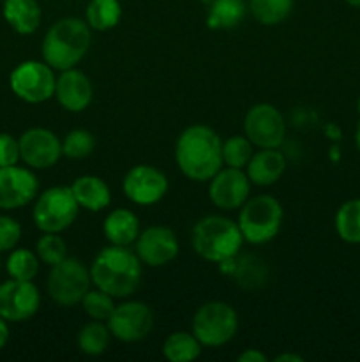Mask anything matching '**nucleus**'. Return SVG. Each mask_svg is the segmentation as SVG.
<instances>
[{"label": "nucleus", "mask_w": 360, "mask_h": 362, "mask_svg": "<svg viewBox=\"0 0 360 362\" xmlns=\"http://www.w3.org/2000/svg\"><path fill=\"white\" fill-rule=\"evenodd\" d=\"M102 232L113 246H129L140 235V221L129 209H115L106 216Z\"/></svg>", "instance_id": "21"}, {"label": "nucleus", "mask_w": 360, "mask_h": 362, "mask_svg": "<svg viewBox=\"0 0 360 362\" xmlns=\"http://www.w3.org/2000/svg\"><path fill=\"white\" fill-rule=\"evenodd\" d=\"M81 306H83L85 313L92 318V320L108 322L112 313L115 311V303L109 293L102 292V290H88L85 297L81 299Z\"/></svg>", "instance_id": "32"}, {"label": "nucleus", "mask_w": 360, "mask_h": 362, "mask_svg": "<svg viewBox=\"0 0 360 362\" xmlns=\"http://www.w3.org/2000/svg\"><path fill=\"white\" fill-rule=\"evenodd\" d=\"M346 4H349V6L353 7H360V0H344Z\"/></svg>", "instance_id": "41"}, {"label": "nucleus", "mask_w": 360, "mask_h": 362, "mask_svg": "<svg viewBox=\"0 0 360 362\" xmlns=\"http://www.w3.org/2000/svg\"><path fill=\"white\" fill-rule=\"evenodd\" d=\"M20 159L34 170H48L62 156V141L53 131L30 127L20 136Z\"/></svg>", "instance_id": "13"}, {"label": "nucleus", "mask_w": 360, "mask_h": 362, "mask_svg": "<svg viewBox=\"0 0 360 362\" xmlns=\"http://www.w3.org/2000/svg\"><path fill=\"white\" fill-rule=\"evenodd\" d=\"M39 191L34 172L23 166H0V209L16 211L30 204Z\"/></svg>", "instance_id": "14"}, {"label": "nucleus", "mask_w": 360, "mask_h": 362, "mask_svg": "<svg viewBox=\"0 0 360 362\" xmlns=\"http://www.w3.org/2000/svg\"><path fill=\"white\" fill-rule=\"evenodd\" d=\"M95 288L115 297H129L141 281V260L127 246L102 247L90 265Z\"/></svg>", "instance_id": "2"}, {"label": "nucleus", "mask_w": 360, "mask_h": 362, "mask_svg": "<svg viewBox=\"0 0 360 362\" xmlns=\"http://www.w3.org/2000/svg\"><path fill=\"white\" fill-rule=\"evenodd\" d=\"M247 177L256 186H272L282 177L286 170V159L277 148H261L254 152L247 163Z\"/></svg>", "instance_id": "19"}, {"label": "nucleus", "mask_w": 360, "mask_h": 362, "mask_svg": "<svg viewBox=\"0 0 360 362\" xmlns=\"http://www.w3.org/2000/svg\"><path fill=\"white\" fill-rule=\"evenodd\" d=\"M244 237L235 221L222 216H205L193 228V247L203 260L224 264L239 255Z\"/></svg>", "instance_id": "4"}, {"label": "nucleus", "mask_w": 360, "mask_h": 362, "mask_svg": "<svg viewBox=\"0 0 360 362\" xmlns=\"http://www.w3.org/2000/svg\"><path fill=\"white\" fill-rule=\"evenodd\" d=\"M275 362H302L304 359L300 356H295V354H282V356H277L274 359Z\"/></svg>", "instance_id": "39"}, {"label": "nucleus", "mask_w": 360, "mask_h": 362, "mask_svg": "<svg viewBox=\"0 0 360 362\" xmlns=\"http://www.w3.org/2000/svg\"><path fill=\"white\" fill-rule=\"evenodd\" d=\"M233 274L240 283V286L247 290H254L261 286L267 279V269L263 262L258 260L256 257H244L233 265Z\"/></svg>", "instance_id": "30"}, {"label": "nucleus", "mask_w": 360, "mask_h": 362, "mask_svg": "<svg viewBox=\"0 0 360 362\" xmlns=\"http://www.w3.org/2000/svg\"><path fill=\"white\" fill-rule=\"evenodd\" d=\"M136 255L141 264L162 267L179 255V240L168 226H150L140 232L136 239Z\"/></svg>", "instance_id": "17"}, {"label": "nucleus", "mask_w": 360, "mask_h": 362, "mask_svg": "<svg viewBox=\"0 0 360 362\" xmlns=\"http://www.w3.org/2000/svg\"><path fill=\"white\" fill-rule=\"evenodd\" d=\"M95 147V138L87 129H73L66 134L62 141V154L71 159H83L92 154Z\"/></svg>", "instance_id": "34"}, {"label": "nucleus", "mask_w": 360, "mask_h": 362, "mask_svg": "<svg viewBox=\"0 0 360 362\" xmlns=\"http://www.w3.org/2000/svg\"><path fill=\"white\" fill-rule=\"evenodd\" d=\"M355 141H356V147H359V151H360V124H359V127H356V133H355Z\"/></svg>", "instance_id": "40"}, {"label": "nucleus", "mask_w": 360, "mask_h": 362, "mask_svg": "<svg viewBox=\"0 0 360 362\" xmlns=\"http://www.w3.org/2000/svg\"><path fill=\"white\" fill-rule=\"evenodd\" d=\"M35 255L42 264L53 267L67 258V246L59 233H44L35 244Z\"/></svg>", "instance_id": "33"}, {"label": "nucleus", "mask_w": 360, "mask_h": 362, "mask_svg": "<svg viewBox=\"0 0 360 362\" xmlns=\"http://www.w3.org/2000/svg\"><path fill=\"white\" fill-rule=\"evenodd\" d=\"M109 338H112V332L108 325L102 324L101 320H92L78 332V349L87 356H101L108 350Z\"/></svg>", "instance_id": "26"}, {"label": "nucleus", "mask_w": 360, "mask_h": 362, "mask_svg": "<svg viewBox=\"0 0 360 362\" xmlns=\"http://www.w3.org/2000/svg\"><path fill=\"white\" fill-rule=\"evenodd\" d=\"M175 161L187 179L207 182L222 168L221 138L203 124L189 126L176 140Z\"/></svg>", "instance_id": "1"}, {"label": "nucleus", "mask_w": 360, "mask_h": 362, "mask_svg": "<svg viewBox=\"0 0 360 362\" xmlns=\"http://www.w3.org/2000/svg\"><path fill=\"white\" fill-rule=\"evenodd\" d=\"M162 354L169 362H189L200 357L201 343L191 332H173L166 338Z\"/></svg>", "instance_id": "24"}, {"label": "nucleus", "mask_w": 360, "mask_h": 362, "mask_svg": "<svg viewBox=\"0 0 360 362\" xmlns=\"http://www.w3.org/2000/svg\"><path fill=\"white\" fill-rule=\"evenodd\" d=\"M74 198H76L78 205L85 211L99 212L106 209L112 202V193L109 187L101 177L95 175H81L71 186Z\"/></svg>", "instance_id": "22"}, {"label": "nucleus", "mask_w": 360, "mask_h": 362, "mask_svg": "<svg viewBox=\"0 0 360 362\" xmlns=\"http://www.w3.org/2000/svg\"><path fill=\"white\" fill-rule=\"evenodd\" d=\"M90 48V27L80 18H60L42 39V59L52 69L66 71L76 66Z\"/></svg>", "instance_id": "3"}, {"label": "nucleus", "mask_w": 360, "mask_h": 362, "mask_svg": "<svg viewBox=\"0 0 360 362\" xmlns=\"http://www.w3.org/2000/svg\"><path fill=\"white\" fill-rule=\"evenodd\" d=\"M236 361L239 362H267L268 357L265 356L263 352H260L258 349H247V350H244L239 357H236Z\"/></svg>", "instance_id": "37"}, {"label": "nucleus", "mask_w": 360, "mask_h": 362, "mask_svg": "<svg viewBox=\"0 0 360 362\" xmlns=\"http://www.w3.org/2000/svg\"><path fill=\"white\" fill-rule=\"evenodd\" d=\"M244 131L254 147L279 148L284 141L286 124L274 105L260 103L249 108L244 119Z\"/></svg>", "instance_id": "10"}, {"label": "nucleus", "mask_w": 360, "mask_h": 362, "mask_svg": "<svg viewBox=\"0 0 360 362\" xmlns=\"http://www.w3.org/2000/svg\"><path fill=\"white\" fill-rule=\"evenodd\" d=\"M78 205L73 189L55 186L42 191L34 204L32 219L42 233H60L69 228L78 218Z\"/></svg>", "instance_id": "6"}, {"label": "nucleus", "mask_w": 360, "mask_h": 362, "mask_svg": "<svg viewBox=\"0 0 360 362\" xmlns=\"http://www.w3.org/2000/svg\"><path fill=\"white\" fill-rule=\"evenodd\" d=\"M90 269L78 258H64L60 264L53 265L48 274V296L53 303L62 308L76 306L81 303L85 293L90 290Z\"/></svg>", "instance_id": "8"}, {"label": "nucleus", "mask_w": 360, "mask_h": 362, "mask_svg": "<svg viewBox=\"0 0 360 362\" xmlns=\"http://www.w3.org/2000/svg\"><path fill=\"white\" fill-rule=\"evenodd\" d=\"M21 239V226L9 216H0V253L14 250Z\"/></svg>", "instance_id": "35"}, {"label": "nucleus", "mask_w": 360, "mask_h": 362, "mask_svg": "<svg viewBox=\"0 0 360 362\" xmlns=\"http://www.w3.org/2000/svg\"><path fill=\"white\" fill-rule=\"evenodd\" d=\"M251 180L242 168L226 166L210 179L208 198L221 211H236L249 198Z\"/></svg>", "instance_id": "15"}, {"label": "nucleus", "mask_w": 360, "mask_h": 362, "mask_svg": "<svg viewBox=\"0 0 360 362\" xmlns=\"http://www.w3.org/2000/svg\"><path fill=\"white\" fill-rule=\"evenodd\" d=\"M236 225H239L246 243L256 244V246L268 243L281 230V204L270 194H258V197L247 198L246 204L240 207Z\"/></svg>", "instance_id": "5"}, {"label": "nucleus", "mask_w": 360, "mask_h": 362, "mask_svg": "<svg viewBox=\"0 0 360 362\" xmlns=\"http://www.w3.org/2000/svg\"><path fill=\"white\" fill-rule=\"evenodd\" d=\"M20 161V141L9 133H0V166L18 165Z\"/></svg>", "instance_id": "36"}, {"label": "nucleus", "mask_w": 360, "mask_h": 362, "mask_svg": "<svg viewBox=\"0 0 360 362\" xmlns=\"http://www.w3.org/2000/svg\"><path fill=\"white\" fill-rule=\"evenodd\" d=\"M254 145L247 136H232L222 144V163L232 168H246L253 158Z\"/></svg>", "instance_id": "31"}, {"label": "nucleus", "mask_w": 360, "mask_h": 362, "mask_svg": "<svg viewBox=\"0 0 360 362\" xmlns=\"http://www.w3.org/2000/svg\"><path fill=\"white\" fill-rule=\"evenodd\" d=\"M124 193L133 204H157L168 193V179L161 170L150 165H136L124 177Z\"/></svg>", "instance_id": "16"}, {"label": "nucleus", "mask_w": 360, "mask_h": 362, "mask_svg": "<svg viewBox=\"0 0 360 362\" xmlns=\"http://www.w3.org/2000/svg\"><path fill=\"white\" fill-rule=\"evenodd\" d=\"M55 95L62 108L78 113L83 112L92 103L94 88L87 74L71 67V69L62 71V74L56 78Z\"/></svg>", "instance_id": "18"}, {"label": "nucleus", "mask_w": 360, "mask_h": 362, "mask_svg": "<svg viewBox=\"0 0 360 362\" xmlns=\"http://www.w3.org/2000/svg\"><path fill=\"white\" fill-rule=\"evenodd\" d=\"M154 327V315L145 303L131 300L115 306L108 318V329L113 338L124 343H136L147 338Z\"/></svg>", "instance_id": "11"}, {"label": "nucleus", "mask_w": 360, "mask_h": 362, "mask_svg": "<svg viewBox=\"0 0 360 362\" xmlns=\"http://www.w3.org/2000/svg\"><path fill=\"white\" fill-rule=\"evenodd\" d=\"M239 331V315L229 304L221 300H210L198 308L193 318V334L196 336L201 346L226 345L235 338Z\"/></svg>", "instance_id": "7"}, {"label": "nucleus", "mask_w": 360, "mask_h": 362, "mask_svg": "<svg viewBox=\"0 0 360 362\" xmlns=\"http://www.w3.org/2000/svg\"><path fill=\"white\" fill-rule=\"evenodd\" d=\"M39 257L32 253L30 250L18 247L11 250V255L7 257L6 271L9 278L20 279V281H32L39 272Z\"/></svg>", "instance_id": "29"}, {"label": "nucleus", "mask_w": 360, "mask_h": 362, "mask_svg": "<svg viewBox=\"0 0 360 362\" xmlns=\"http://www.w3.org/2000/svg\"><path fill=\"white\" fill-rule=\"evenodd\" d=\"M246 2L244 0H214L207 16V25L210 28H235L242 23L246 16Z\"/></svg>", "instance_id": "23"}, {"label": "nucleus", "mask_w": 360, "mask_h": 362, "mask_svg": "<svg viewBox=\"0 0 360 362\" xmlns=\"http://www.w3.org/2000/svg\"><path fill=\"white\" fill-rule=\"evenodd\" d=\"M249 9L261 25H279L289 16L293 0H249Z\"/></svg>", "instance_id": "28"}, {"label": "nucleus", "mask_w": 360, "mask_h": 362, "mask_svg": "<svg viewBox=\"0 0 360 362\" xmlns=\"http://www.w3.org/2000/svg\"><path fill=\"white\" fill-rule=\"evenodd\" d=\"M335 230L344 243L360 244V198L344 202L335 214Z\"/></svg>", "instance_id": "27"}, {"label": "nucleus", "mask_w": 360, "mask_h": 362, "mask_svg": "<svg viewBox=\"0 0 360 362\" xmlns=\"http://www.w3.org/2000/svg\"><path fill=\"white\" fill-rule=\"evenodd\" d=\"M122 16L119 0H90L87 7V23L94 30L106 32L116 27Z\"/></svg>", "instance_id": "25"}, {"label": "nucleus", "mask_w": 360, "mask_h": 362, "mask_svg": "<svg viewBox=\"0 0 360 362\" xmlns=\"http://www.w3.org/2000/svg\"><path fill=\"white\" fill-rule=\"evenodd\" d=\"M9 322L4 320L2 317H0V350L4 349V346L7 345V341H9Z\"/></svg>", "instance_id": "38"}, {"label": "nucleus", "mask_w": 360, "mask_h": 362, "mask_svg": "<svg viewBox=\"0 0 360 362\" xmlns=\"http://www.w3.org/2000/svg\"><path fill=\"white\" fill-rule=\"evenodd\" d=\"M41 306V293L32 281L13 279L0 285V317L11 324L27 322Z\"/></svg>", "instance_id": "12"}, {"label": "nucleus", "mask_w": 360, "mask_h": 362, "mask_svg": "<svg viewBox=\"0 0 360 362\" xmlns=\"http://www.w3.org/2000/svg\"><path fill=\"white\" fill-rule=\"evenodd\" d=\"M2 14L9 27L21 35L34 34L42 18L37 0H4Z\"/></svg>", "instance_id": "20"}, {"label": "nucleus", "mask_w": 360, "mask_h": 362, "mask_svg": "<svg viewBox=\"0 0 360 362\" xmlns=\"http://www.w3.org/2000/svg\"><path fill=\"white\" fill-rule=\"evenodd\" d=\"M52 67L39 60H25L18 64L9 76V87L21 101L37 105L55 95L56 78Z\"/></svg>", "instance_id": "9"}, {"label": "nucleus", "mask_w": 360, "mask_h": 362, "mask_svg": "<svg viewBox=\"0 0 360 362\" xmlns=\"http://www.w3.org/2000/svg\"><path fill=\"white\" fill-rule=\"evenodd\" d=\"M356 108H359V113H360V95H359V103H356Z\"/></svg>", "instance_id": "42"}]
</instances>
